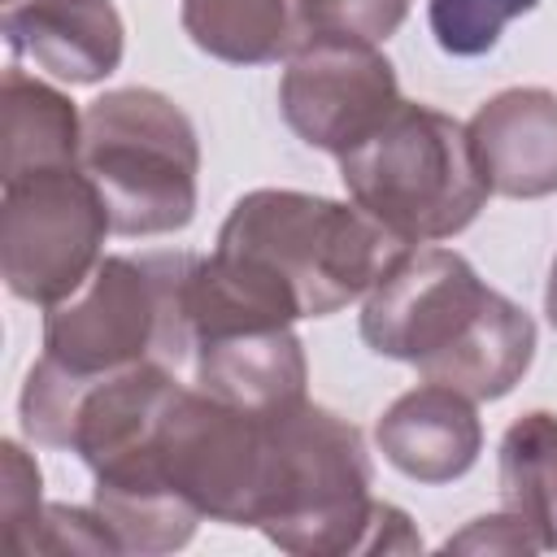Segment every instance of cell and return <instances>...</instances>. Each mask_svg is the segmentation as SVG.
I'll list each match as a JSON object with an SVG mask.
<instances>
[{
	"instance_id": "1",
	"label": "cell",
	"mask_w": 557,
	"mask_h": 557,
	"mask_svg": "<svg viewBox=\"0 0 557 557\" xmlns=\"http://www.w3.org/2000/svg\"><path fill=\"white\" fill-rule=\"evenodd\" d=\"M405 244L357 205L252 191L222 226L218 252L200 261L205 292L244 322L287 326L322 318L374 287Z\"/></svg>"
},
{
	"instance_id": "2",
	"label": "cell",
	"mask_w": 557,
	"mask_h": 557,
	"mask_svg": "<svg viewBox=\"0 0 557 557\" xmlns=\"http://www.w3.org/2000/svg\"><path fill=\"white\" fill-rule=\"evenodd\" d=\"M361 335L374 352L413 361L426 383L479 400L505 396L535 348L531 318L444 248L400 252L387 265L366 300Z\"/></svg>"
},
{
	"instance_id": "3",
	"label": "cell",
	"mask_w": 557,
	"mask_h": 557,
	"mask_svg": "<svg viewBox=\"0 0 557 557\" xmlns=\"http://www.w3.org/2000/svg\"><path fill=\"white\" fill-rule=\"evenodd\" d=\"M339 174L352 205L400 244L457 235L487 196L470 126L405 100L339 157Z\"/></svg>"
},
{
	"instance_id": "4",
	"label": "cell",
	"mask_w": 557,
	"mask_h": 557,
	"mask_svg": "<svg viewBox=\"0 0 557 557\" xmlns=\"http://www.w3.org/2000/svg\"><path fill=\"white\" fill-rule=\"evenodd\" d=\"M274 474L261 531L292 553H374L396 548L383 522L392 505L370 500V461L361 435L305 400L270 413Z\"/></svg>"
},
{
	"instance_id": "5",
	"label": "cell",
	"mask_w": 557,
	"mask_h": 557,
	"mask_svg": "<svg viewBox=\"0 0 557 557\" xmlns=\"http://www.w3.org/2000/svg\"><path fill=\"white\" fill-rule=\"evenodd\" d=\"M83 174L122 235H157L191 222L196 135L157 91H113L83 113Z\"/></svg>"
},
{
	"instance_id": "6",
	"label": "cell",
	"mask_w": 557,
	"mask_h": 557,
	"mask_svg": "<svg viewBox=\"0 0 557 557\" xmlns=\"http://www.w3.org/2000/svg\"><path fill=\"white\" fill-rule=\"evenodd\" d=\"M30 218L4 205V270L9 287L26 300H61L83 287L96 244L109 226V209L91 178H74L65 165L30 170Z\"/></svg>"
},
{
	"instance_id": "7",
	"label": "cell",
	"mask_w": 557,
	"mask_h": 557,
	"mask_svg": "<svg viewBox=\"0 0 557 557\" xmlns=\"http://www.w3.org/2000/svg\"><path fill=\"white\" fill-rule=\"evenodd\" d=\"M278 104L305 144L344 157L400 104V96L396 74L374 44L322 35L296 52Z\"/></svg>"
},
{
	"instance_id": "8",
	"label": "cell",
	"mask_w": 557,
	"mask_h": 557,
	"mask_svg": "<svg viewBox=\"0 0 557 557\" xmlns=\"http://www.w3.org/2000/svg\"><path fill=\"white\" fill-rule=\"evenodd\" d=\"M487 191H557V96L527 87L487 100L470 126Z\"/></svg>"
},
{
	"instance_id": "9",
	"label": "cell",
	"mask_w": 557,
	"mask_h": 557,
	"mask_svg": "<svg viewBox=\"0 0 557 557\" xmlns=\"http://www.w3.org/2000/svg\"><path fill=\"white\" fill-rule=\"evenodd\" d=\"M4 35L13 52L70 83L104 78L122 57V22L109 0H4Z\"/></svg>"
},
{
	"instance_id": "10",
	"label": "cell",
	"mask_w": 557,
	"mask_h": 557,
	"mask_svg": "<svg viewBox=\"0 0 557 557\" xmlns=\"http://www.w3.org/2000/svg\"><path fill=\"white\" fill-rule=\"evenodd\" d=\"M191 361L209 396L248 413H278L305 392L300 344L287 335V326L200 339Z\"/></svg>"
},
{
	"instance_id": "11",
	"label": "cell",
	"mask_w": 557,
	"mask_h": 557,
	"mask_svg": "<svg viewBox=\"0 0 557 557\" xmlns=\"http://www.w3.org/2000/svg\"><path fill=\"white\" fill-rule=\"evenodd\" d=\"M379 444L387 461L409 479L444 483L470 470L479 453V422L457 387L426 383L387 409L379 422Z\"/></svg>"
},
{
	"instance_id": "12",
	"label": "cell",
	"mask_w": 557,
	"mask_h": 557,
	"mask_svg": "<svg viewBox=\"0 0 557 557\" xmlns=\"http://www.w3.org/2000/svg\"><path fill=\"white\" fill-rule=\"evenodd\" d=\"M183 26L196 48L235 65L278 61L313 39L305 0H183Z\"/></svg>"
},
{
	"instance_id": "13",
	"label": "cell",
	"mask_w": 557,
	"mask_h": 557,
	"mask_svg": "<svg viewBox=\"0 0 557 557\" xmlns=\"http://www.w3.org/2000/svg\"><path fill=\"white\" fill-rule=\"evenodd\" d=\"M500 492L518 527L535 531L540 548L557 544V418L527 413L500 448Z\"/></svg>"
},
{
	"instance_id": "14",
	"label": "cell",
	"mask_w": 557,
	"mask_h": 557,
	"mask_svg": "<svg viewBox=\"0 0 557 557\" xmlns=\"http://www.w3.org/2000/svg\"><path fill=\"white\" fill-rule=\"evenodd\" d=\"M540 0H431V30L448 57H483L500 44L505 26Z\"/></svg>"
},
{
	"instance_id": "15",
	"label": "cell",
	"mask_w": 557,
	"mask_h": 557,
	"mask_svg": "<svg viewBox=\"0 0 557 557\" xmlns=\"http://www.w3.org/2000/svg\"><path fill=\"white\" fill-rule=\"evenodd\" d=\"M409 0H305L309 35H335V39H361L379 44L405 22Z\"/></svg>"
},
{
	"instance_id": "16",
	"label": "cell",
	"mask_w": 557,
	"mask_h": 557,
	"mask_svg": "<svg viewBox=\"0 0 557 557\" xmlns=\"http://www.w3.org/2000/svg\"><path fill=\"white\" fill-rule=\"evenodd\" d=\"M548 313L557 322V261H553V278H548Z\"/></svg>"
}]
</instances>
